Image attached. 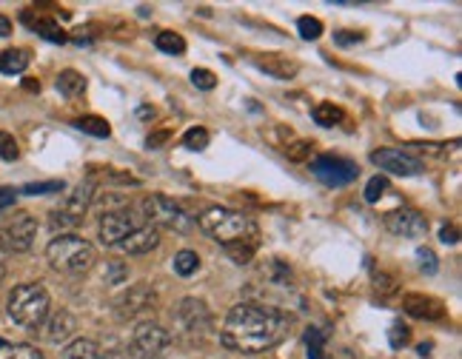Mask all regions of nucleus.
Returning a JSON list of instances; mask_svg holds the SVG:
<instances>
[{"label": "nucleus", "instance_id": "7", "mask_svg": "<svg viewBox=\"0 0 462 359\" xmlns=\"http://www.w3.org/2000/svg\"><path fill=\"white\" fill-rule=\"evenodd\" d=\"M171 345V334L152 319H143L132 334V354L137 359H163Z\"/></svg>", "mask_w": 462, "mask_h": 359}, {"label": "nucleus", "instance_id": "21", "mask_svg": "<svg viewBox=\"0 0 462 359\" xmlns=\"http://www.w3.org/2000/svg\"><path fill=\"white\" fill-rule=\"evenodd\" d=\"M29 60L32 55L26 49H6L4 55H0V71H4V75H21V71L29 69Z\"/></svg>", "mask_w": 462, "mask_h": 359}, {"label": "nucleus", "instance_id": "8", "mask_svg": "<svg viewBox=\"0 0 462 359\" xmlns=\"http://www.w3.org/2000/svg\"><path fill=\"white\" fill-rule=\"evenodd\" d=\"M92 197L95 186L92 183H80L75 191L66 194V200L58 211H51V228H75L86 220L88 208H92Z\"/></svg>", "mask_w": 462, "mask_h": 359}, {"label": "nucleus", "instance_id": "25", "mask_svg": "<svg viewBox=\"0 0 462 359\" xmlns=\"http://www.w3.org/2000/svg\"><path fill=\"white\" fill-rule=\"evenodd\" d=\"M154 46L160 51H166V55H183L186 51V41L177 32H160L154 38Z\"/></svg>", "mask_w": 462, "mask_h": 359}, {"label": "nucleus", "instance_id": "31", "mask_svg": "<svg viewBox=\"0 0 462 359\" xmlns=\"http://www.w3.org/2000/svg\"><path fill=\"white\" fill-rule=\"evenodd\" d=\"M297 29H300V38L303 41H317L319 34H323V23L317 21V17H300L297 21Z\"/></svg>", "mask_w": 462, "mask_h": 359}, {"label": "nucleus", "instance_id": "27", "mask_svg": "<svg viewBox=\"0 0 462 359\" xmlns=\"http://www.w3.org/2000/svg\"><path fill=\"white\" fill-rule=\"evenodd\" d=\"M306 348H309V359H326V334L319 328H306Z\"/></svg>", "mask_w": 462, "mask_h": 359}, {"label": "nucleus", "instance_id": "9", "mask_svg": "<svg viewBox=\"0 0 462 359\" xmlns=\"http://www.w3.org/2000/svg\"><path fill=\"white\" fill-rule=\"evenodd\" d=\"M34 237H38V220L26 211H17L14 217L0 228V248L14 251V254H23L32 248Z\"/></svg>", "mask_w": 462, "mask_h": 359}, {"label": "nucleus", "instance_id": "6", "mask_svg": "<svg viewBox=\"0 0 462 359\" xmlns=\"http://www.w3.org/2000/svg\"><path fill=\"white\" fill-rule=\"evenodd\" d=\"M174 326L180 331V336L186 339H203L211 328V311L203 299H194V297H186L180 305L174 308Z\"/></svg>", "mask_w": 462, "mask_h": 359}, {"label": "nucleus", "instance_id": "23", "mask_svg": "<svg viewBox=\"0 0 462 359\" xmlns=\"http://www.w3.org/2000/svg\"><path fill=\"white\" fill-rule=\"evenodd\" d=\"M343 117H346V112L340 109V106H334V103L314 106V120L319 125H326V129H331V125H337V123H343Z\"/></svg>", "mask_w": 462, "mask_h": 359}, {"label": "nucleus", "instance_id": "35", "mask_svg": "<svg viewBox=\"0 0 462 359\" xmlns=\"http://www.w3.org/2000/svg\"><path fill=\"white\" fill-rule=\"evenodd\" d=\"M408 339H411V328L402 326V322H394V326L388 328V343H391V348L408 345Z\"/></svg>", "mask_w": 462, "mask_h": 359}, {"label": "nucleus", "instance_id": "19", "mask_svg": "<svg viewBox=\"0 0 462 359\" xmlns=\"http://www.w3.org/2000/svg\"><path fill=\"white\" fill-rule=\"evenodd\" d=\"M46 322H49V326H46V339H49V343H66V339L72 336L75 328H78V319L69 311L51 314Z\"/></svg>", "mask_w": 462, "mask_h": 359}, {"label": "nucleus", "instance_id": "1", "mask_svg": "<svg viewBox=\"0 0 462 359\" xmlns=\"http://www.w3.org/2000/svg\"><path fill=\"white\" fill-rule=\"evenodd\" d=\"M291 331V317L272 305L240 302L228 311L220 343L237 354H265L277 348Z\"/></svg>", "mask_w": 462, "mask_h": 359}, {"label": "nucleus", "instance_id": "20", "mask_svg": "<svg viewBox=\"0 0 462 359\" xmlns=\"http://www.w3.org/2000/svg\"><path fill=\"white\" fill-rule=\"evenodd\" d=\"M23 23L32 26L46 41H55V43H63L66 41V34L60 32V26L51 21V17H41V14H34V12H23Z\"/></svg>", "mask_w": 462, "mask_h": 359}, {"label": "nucleus", "instance_id": "18", "mask_svg": "<svg viewBox=\"0 0 462 359\" xmlns=\"http://www.w3.org/2000/svg\"><path fill=\"white\" fill-rule=\"evenodd\" d=\"M254 66H257L260 71H265L269 78H277V80H291V78H297V71H300V63H297V60L282 58V55L254 58Z\"/></svg>", "mask_w": 462, "mask_h": 359}, {"label": "nucleus", "instance_id": "32", "mask_svg": "<svg viewBox=\"0 0 462 359\" xmlns=\"http://www.w3.org/2000/svg\"><path fill=\"white\" fill-rule=\"evenodd\" d=\"M385 191H388V180L377 174V177H371L368 183H365V194H363V197H365L368 203H380V197H383Z\"/></svg>", "mask_w": 462, "mask_h": 359}, {"label": "nucleus", "instance_id": "34", "mask_svg": "<svg viewBox=\"0 0 462 359\" xmlns=\"http://www.w3.org/2000/svg\"><path fill=\"white\" fill-rule=\"evenodd\" d=\"M191 83L198 88H203V92H211V88L217 86V75L211 69H194L191 71Z\"/></svg>", "mask_w": 462, "mask_h": 359}, {"label": "nucleus", "instance_id": "29", "mask_svg": "<svg viewBox=\"0 0 462 359\" xmlns=\"http://www.w3.org/2000/svg\"><path fill=\"white\" fill-rule=\"evenodd\" d=\"M208 140H211V134H208L206 129H200V125H194V129L186 132L183 146H186L189 152H203V149L208 146Z\"/></svg>", "mask_w": 462, "mask_h": 359}, {"label": "nucleus", "instance_id": "15", "mask_svg": "<svg viewBox=\"0 0 462 359\" xmlns=\"http://www.w3.org/2000/svg\"><path fill=\"white\" fill-rule=\"evenodd\" d=\"M402 308L417 319H429V322L446 319V305H442L437 297H429V294H405Z\"/></svg>", "mask_w": 462, "mask_h": 359}, {"label": "nucleus", "instance_id": "45", "mask_svg": "<svg viewBox=\"0 0 462 359\" xmlns=\"http://www.w3.org/2000/svg\"><path fill=\"white\" fill-rule=\"evenodd\" d=\"M123 277H126V268L115 262V265H112V280H109V282H115V285H117V282H123Z\"/></svg>", "mask_w": 462, "mask_h": 359}, {"label": "nucleus", "instance_id": "13", "mask_svg": "<svg viewBox=\"0 0 462 359\" xmlns=\"http://www.w3.org/2000/svg\"><path fill=\"white\" fill-rule=\"evenodd\" d=\"M371 163L380 166L388 174H397V177H417L422 171V163L417 157H411L402 149H377L371 152Z\"/></svg>", "mask_w": 462, "mask_h": 359}, {"label": "nucleus", "instance_id": "17", "mask_svg": "<svg viewBox=\"0 0 462 359\" xmlns=\"http://www.w3.org/2000/svg\"><path fill=\"white\" fill-rule=\"evenodd\" d=\"M157 245H160V228H154V226H140L117 248H123L126 254H149V251H154Z\"/></svg>", "mask_w": 462, "mask_h": 359}, {"label": "nucleus", "instance_id": "4", "mask_svg": "<svg viewBox=\"0 0 462 359\" xmlns=\"http://www.w3.org/2000/svg\"><path fill=\"white\" fill-rule=\"evenodd\" d=\"M46 260L60 274H83L95 265L97 254L88 240L75 235H60L46 245Z\"/></svg>", "mask_w": 462, "mask_h": 359}, {"label": "nucleus", "instance_id": "10", "mask_svg": "<svg viewBox=\"0 0 462 359\" xmlns=\"http://www.w3.org/2000/svg\"><path fill=\"white\" fill-rule=\"evenodd\" d=\"M311 174L319 180V183L340 189V186L354 183V180H357V174H360V169H357V163H351V160H346V157L319 154L314 163H311Z\"/></svg>", "mask_w": 462, "mask_h": 359}, {"label": "nucleus", "instance_id": "47", "mask_svg": "<svg viewBox=\"0 0 462 359\" xmlns=\"http://www.w3.org/2000/svg\"><path fill=\"white\" fill-rule=\"evenodd\" d=\"M23 86H26V88H32V92H41V83H34V80H26Z\"/></svg>", "mask_w": 462, "mask_h": 359}, {"label": "nucleus", "instance_id": "24", "mask_svg": "<svg viewBox=\"0 0 462 359\" xmlns=\"http://www.w3.org/2000/svg\"><path fill=\"white\" fill-rule=\"evenodd\" d=\"M75 125H78L80 132L92 134V137H109L112 134V125L106 123L103 117H97V115H86V117L75 120Z\"/></svg>", "mask_w": 462, "mask_h": 359}, {"label": "nucleus", "instance_id": "41", "mask_svg": "<svg viewBox=\"0 0 462 359\" xmlns=\"http://www.w3.org/2000/svg\"><path fill=\"white\" fill-rule=\"evenodd\" d=\"M17 200V191L14 189H0V214H4L6 208H12Z\"/></svg>", "mask_w": 462, "mask_h": 359}, {"label": "nucleus", "instance_id": "5", "mask_svg": "<svg viewBox=\"0 0 462 359\" xmlns=\"http://www.w3.org/2000/svg\"><path fill=\"white\" fill-rule=\"evenodd\" d=\"M140 208H143V217L154 228H171V231H180V235H186L189 226H191L189 214H183V208L177 206L174 200H169V197L152 194V197H146L143 203H140Z\"/></svg>", "mask_w": 462, "mask_h": 359}, {"label": "nucleus", "instance_id": "39", "mask_svg": "<svg viewBox=\"0 0 462 359\" xmlns=\"http://www.w3.org/2000/svg\"><path fill=\"white\" fill-rule=\"evenodd\" d=\"M365 38V34L363 32H337L334 34V41L337 43H340V46H351V43H360Z\"/></svg>", "mask_w": 462, "mask_h": 359}, {"label": "nucleus", "instance_id": "33", "mask_svg": "<svg viewBox=\"0 0 462 359\" xmlns=\"http://www.w3.org/2000/svg\"><path fill=\"white\" fill-rule=\"evenodd\" d=\"M63 180H49V183H29L23 186L21 191L29 194V197H38V194H55V191H63Z\"/></svg>", "mask_w": 462, "mask_h": 359}, {"label": "nucleus", "instance_id": "44", "mask_svg": "<svg viewBox=\"0 0 462 359\" xmlns=\"http://www.w3.org/2000/svg\"><path fill=\"white\" fill-rule=\"evenodd\" d=\"M12 34V21L6 14H0V38H9Z\"/></svg>", "mask_w": 462, "mask_h": 359}, {"label": "nucleus", "instance_id": "37", "mask_svg": "<svg viewBox=\"0 0 462 359\" xmlns=\"http://www.w3.org/2000/svg\"><path fill=\"white\" fill-rule=\"evenodd\" d=\"M311 157V143L309 140H297L294 146H289V160H294V163H303V160Z\"/></svg>", "mask_w": 462, "mask_h": 359}, {"label": "nucleus", "instance_id": "2", "mask_svg": "<svg viewBox=\"0 0 462 359\" xmlns=\"http://www.w3.org/2000/svg\"><path fill=\"white\" fill-rule=\"evenodd\" d=\"M198 226H200V231H206V235L211 240H217L220 245L248 243V245L257 248L260 228L243 211H231V208H220V206L206 208L203 214H198Z\"/></svg>", "mask_w": 462, "mask_h": 359}, {"label": "nucleus", "instance_id": "40", "mask_svg": "<svg viewBox=\"0 0 462 359\" xmlns=\"http://www.w3.org/2000/svg\"><path fill=\"white\" fill-rule=\"evenodd\" d=\"M374 285H377V291H383V294L397 291V282H394V277H388V274H377V277H374Z\"/></svg>", "mask_w": 462, "mask_h": 359}, {"label": "nucleus", "instance_id": "38", "mask_svg": "<svg viewBox=\"0 0 462 359\" xmlns=\"http://www.w3.org/2000/svg\"><path fill=\"white\" fill-rule=\"evenodd\" d=\"M417 260H420V268H422L425 274H434L437 272V254H434L431 248H420L417 251Z\"/></svg>", "mask_w": 462, "mask_h": 359}, {"label": "nucleus", "instance_id": "43", "mask_svg": "<svg viewBox=\"0 0 462 359\" xmlns=\"http://www.w3.org/2000/svg\"><path fill=\"white\" fill-rule=\"evenodd\" d=\"M439 240H442V243H448V245H454V243L459 240V237H457V228H454V226H442Z\"/></svg>", "mask_w": 462, "mask_h": 359}, {"label": "nucleus", "instance_id": "30", "mask_svg": "<svg viewBox=\"0 0 462 359\" xmlns=\"http://www.w3.org/2000/svg\"><path fill=\"white\" fill-rule=\"evenodd\" d=\"M226 254L235 260L237 265H248L254 260V245H248V243H235V245H223Z\"/></svg>", "mask_w": 462, "mask_h": 359}, {"label": "nucleus", "instance_id": "22", "mask_svg": "<svg viewBox=\"0 0 462 359\" xmlns=\"http://www.w3.org/2000/svg\"><path fill=\"white\" fill-rule=\"evenodd\" d=\"M58 92L63 97H80L86 92V78L75 69H66L58 75Z\"/></svg>", "mask_w": 462, "mask_h": 359}, {"label": "nucleus", "instance_id": "16", "mask_svg": "<svg viewBox=\"0 0 462 359\" xmlns=\"http://www.w3.org/2000/svg\"><path fill=\"white\" fill-rule=\"evenodd\" d=\"M66 359H126L120 348L103 345L97 339H75L66 351Z\"/></svg>", "mask_w": 462, "mask_h": 359}, {"label": "nucleus", "instance_id": "11", "mask_svg": "<svg viewBox=\"0 0 462 359\" xmlns=\"http://www.w3.org/2000/svg\"><path fill=\"white\" fill-rule=\"evenodd\" d=\"M140 226H143V223H140V217L132 211V206L103 214V217H100V243L103 245H120Z\"/></svg>", "mask_w": 462, "mask_h": 359}, {"label": "nucleus", "instance_id": "28", "mask_svg": "<svg viewBox=\"0 0 462 359\" xmlns=\"http://www.w3.org/2000/svg\"><path fill=\"white\" fill-rule=\"evenodd\" d=\"M198 268H200V257L194 254V251H180V254H174V272L180 277H191Z\"/></svg>", "mask_w": 462, "mask_h": 359}, {"label": "nucleus", "instance_id": "14", "mask_svg": "<svg viewBox=\"0 0 462 359\" xmlns=\"http://www.w3.org/2000/svg\"><path fill=\"white\" fill-rule=\"evenodd\" d=\"M385 228L394 237L414 240V237H422L425 231H429V220H425L422 214L414 208H397V211L385 214Z\"/></svg>", "mask_w": 462, "mask_h": 359}, {"label": "nucleus", "instance_id": "12", "mask_svg": "<svg viewBox=\"0 0 462 359\" xmlns=\"http://www.w3.org/2000/svg\"><path fill=\"white\" fill-rule=\"evenodd\" d=\"M115 311L120 319H140V317H149L152 311H157V291L152 285L137 282L132 289L123 294L115 305Z\"/></svg>", "mask_w": 462, "mask_h": 359}, {"label": "nucleus", "instance_id": "46", "mask_svg": "<svg viewBox=\"0 0 462 359\" xmlns=\"http://www.w3.org/2000/svg\"><path fill=\"white\" fill-rule=\"evenodd\" d=\"M4 277H6V251L0 248V282H4Z\"/></svg>", "mask_w": 462, "mask_h": 359}, {"label": "nucleus", "instance_id": "26", "mask_svg": "<svg viewBox=\"0 0 462 359\" xmlns=\"http://www.w3.org/2000/svg\"><path fill=\"white\" fill-rule=\"evenodd\" d=\"M0 359H46L38 348L32 345H9L0 343Z\"/></svg>", "mask_w": 462, "mask_h": 359}, {"label": "nucleus", "instance_id": "42", "mask_svg": "<svg viewBox=\"0 0 462 359\" xmlns=\"http://www.w3.org/2000/svg\"><path fill=\"white\" fill-rule=\"evenodd\" d=\"M171 140V132H154V134H149V149H163V143H169Z\"/></svg>", "mask_w": 462, "mask_h": 359}, {"label": "nucleus", "instance_id": "36", "mask_svg": "<svg viewBox=\"0 0 462 359\" xmlns=\"http://www.w3.org/2000/svg\"><path fill=\"white\" fill-rule=\"evenodd\" d=\"M21 157V149H17V140L9 132H0V160H17Z\"/></svg>", "mask_w": 462, "mask_h": 359}, {"label": "nucleus", "instance_id": "3", "mask_svg": "<svg viewBox=\"0 0 462 359\" xmlns=\"http://www.w3.org/2000/svg\"><path fill=\"white\" fill-rule=\"evenodd\" d=\"M49 311H51V299H49V291L41 282H23V285H14L12 289L9 317L21 328L38 331L41 326H46Z\"/></svg>", "mask_w": 462, "mask_h": 359}]
</instances>
